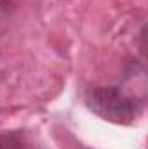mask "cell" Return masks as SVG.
<instances>
[{"instance_id": "7a4b0ae2", "label": "cell", "mask_w": 148, "mask_h": 149, "mask_svg": "<svg viewBox=\"0 0 148 149\" xmlns=\"http://www.w3.org/2000/svg\"><path fill=\"white\" fill-rule=\"evenodd\" d=\"M0 149H33V142L23 130H11L0 134Z\"/></svg>"}, {"instance_id": "6da1fadb", "label": "cell", "mask_w": 148, "mask_h": 149, "mask_svg": "<svg viewBox=\"0 0 148 149\" xmlns=\"http://www.w3.org/2000/svg\"><path fill=\"white\" fill-rule=\"evenodd\" d=\"M85 104L99 118L127 125L141 111V102L120 87H94L85 94Z\"/></svg>"}, {"instance_id": "3957f363", "label": "cell", "mask_w": 148, "mask_h": 149, "mask_svg": "<svg viewBox=\"0 0 148 149\" xmlns=\"http://www.w3.org/2000/svg\"><path fill=\"white\" fill-rule=\"evenodd\" d=\"M9 10V0H0V19L7 14Z\"/></svg>"}]
</instances>
